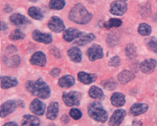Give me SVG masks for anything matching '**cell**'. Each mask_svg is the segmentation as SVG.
<instances>
[{
    "label": "cell",
    "mask_w": 157,
    "mask_h": 126,
    "mask_svg": "<svg viewBox=\"0 0 157 126\" xmlns=\"http://www.w3.org/2000/svg\"><path fill=\"white\" fill-rule=\"evenodd\" d=\"M25 88L32 95L37 96L40 99H47L50 96V88L42 79H38L36 81H28L25 85Z\"/></svg>",
    "instance_id": "cell-1"
},
{
    "label": "cell",
    "mask_w": 157,
    "mask_h": 126,
    "mask_svg": "<svg viewBox=\"0 0 157 126\" xmlns=\"http://www.w3.org/2000/svg\"><path fill=\"white\" fill-rule=\"evenodd\" d=\"M69 18L71 21H73L74 23L80 24V25H85L89 23L91 18L92 14L88 11V10L86 9L82 4L78 3L76 4L72 10L69 13Z\"/></svg>",
    "instance_id": "cell-2"
},
{
    "label": "cell",
    "mask_w": 157,
    "mask_h": 126,
    "mask_svg": "<svg viewBox=\"0 0 157 126\" xmlns=\"http://www.w3.org/2000/svg\"><path fill=\"white\" fill-rule=\"evenodd\" d=\"M88 113L91 119L99 122H105L108 118L107 112L99 102H93L89 105Z\"/></svg>",
    "instance_id": "cell-3"
},
{
    "label": "cell",
    "mask_w": 157,
    "mask_h": 126,
    "mask_svg": "<svg viewBox=\"0 0 157 126\" xmlns=\"http://www.w3.org/2000/svg\"><path fill=\"white\" fill-rule=\"evenodd\" d=\"M62 100L67 106L79 105L81 101V94L77 91L64 92L62 94Z\"/></svg>",
    "instance_id": "cell-4"
},
{
    "label": "cell",
    "mask_w": 157,
    "mask_h": 126,
    "mask_svg": "<svg viewBox=\"0 0 157 126\" xmlns=\"http://www.w3.org/2000/svg\"><path fill=\"white\" fill-rule=\"evenodd\" d=\"M19 106H23V104L21 103V101H8L1 105L0 116H1V118H4L8 116L9 114L12 113V112Z\"/></svg>",
    "instance_id": "cell-5"
},
{
    "label": "cell",
    "mask_w": 157,
    "mask_h": 126,
    "mask_svg": "<svg viewBox=\"0 0 157 126\" xmlns=\"http://www.w3.org/2000/svg\"><path fill=\"white\" fill-rule=\"evenodd\" d=\"M48 27L50 29V30H52L53 32L59 33V32H62L64 30L65 25H64V23L62 22V20L59 17L53 16L48 22Z\"/></svg>",
    "instance_id": "cell-6"
},
{
    "label": "cell",
    "mask_w": 157,
    "mask_h": 126,
    "mask_svg": "<svg viewBox=\"0 0 157 126\" xmlns=\"http://www.w3.org/2000/svg\"><path fill=\"white\" fill-rule=\"evenodd\" d=\"M127 10V4L123 1L118 0V1H114L110 5V12L114 15H122Z\"/></svg>",
    "instance_id": "cell-7"
},
{
    "label": "cell",
    "mask_w": 157,
    "mask_h": 126,
    "mask_svg": "<svg viewBox=\"0 0 157 126\" xmlns=\"http://www.w3.org/2000/svg\"><path fill=\"white\" fill-rule=\"evenodd\" d=\"M87 55H88V58L90 61H94L99 59H102L104 55V53H103V49L101 46L98 44H93L92 46H90L88 49Z\"/></svg>",
    "instance_id": "cell-8"
},
{
    "label": "cell",
    "mask_w": 157,
    "mask_h": 126,
    "mask_svg": "<svg viewBox=\"0 0 157 126\" xmlns=\"http://www.w3.org/2000/svg\"><path fill=\"white\" fill-rule=\"evenodd\" d=\"M126 116V112L123 109H118L113 113L112 117L109 120L110 126H120L122 120Z\"/></svg>",
    "instance_id": "cell-9"
},
{
    "label": "cell",
    "mask_w": 157,
    "mask_h": 126,
    "mask_svg": "<svg viewBox=\"0 0 157 126\" xmlns=\"http://www.w3.org/2000/svg\"><path fill=\"white\" fill-rule=\"evenodd\" d=\"M45 105L42 103L41 101L35 99L31 102L30 105H29V109L32 112L33 114L37 115V116H41L44 114L45 112Z\"/></svg>",
    "instance_id": "cell-10"
},
{
    "label": "cell",
    "mask_w": 157,
    "mask_h": 126,
    "mask_svg": "<svg viewBox=\"0 0 157 126\" xmlns=\"http://www.w3.org/2000/svg\"><path fill=\"white\" fill-rule=\"evenodd\" d=\"M32 38L34 40L38 41V43H41L44 44H49L52 43L53 38L50 34L47 33H42L39 30H34L32 33Z\"/></svg>",
    "instance_id": "cell-11"
},
{
    "label": "cell",
    "mask_w": 157,
    "mask_h": 126,
    "mask_svg": "<svg viewBox=\"0 0 157 126\" xmlns=\"http://www.w3.org/2000/svg\"><path fill=\"white\" fill-rule=\"evenodd\" d=\"M30 63L36 66L44 67L46 63V57L42 52H36L30 58Z\"/></svg>",
    "instance_id": "cell-12"
},
{
    "label": "cell",
    "mask_w": 157,
    "mask_h": 126,
    "mask_svg": "<svg viewBox=\"0 0 157 126\" xmlns=\"http://www.w3.org/2000/svg\"><path fill=\"white\" fill-rule=\"evenodd\" d=\"M156 64H157L156 60H154L152 59H146L140 64V70L144 74H151L154 71Z\"/></svg>",
    "instance_id": "cell-13"
},
{
    "label": "cell",
    "mask_w": 157,
    "mask_h": 126,
    "mask_svg": "<svg viewBox=\"0 0 157 126\" xmlns=\"http://www.w3.org/2000/svg\"><path fill=\"white\" fill-rule=\"evenodd\" d=\"M149 105L147 104H135L130 108V114L132 116H139L141 114H144L148 111Z\"/></svg>",
    "instance_id": "cell-14"
},
{
    "label": "cell",
    "mask_w": 157,
    "mask_h": 126,
    "mask_svg": "<svg viewBox=\"0 0 157 126\" xmlns=\"http://www.w3.org/2000/svg\"><path fill=\"white\" fill-rule=\"evenodd\" d=\"M81 32L76 29H74V27H71V29L65 30L64 34H63V39L64 40L68 41V43H71V41H73L74 40H76L79 36H80Z\"/></svg>",
    "instance_id": "cell-15"
},
{
    "label": "cell",
    "mask_w": 157,
    "mask_h": 126,
    "mask_svg": "<svg viewBox=\"0 0 157 126\" xmlns=\"http://www.w3.org/2000/svg\"><path fill=\"white\" fill-rule=\"evenodd\" d=\"M95 39V35L92 33H83L81 32L80 36L76 39L75 44L77 45H86L89 43H90L91 40H93Z\"/></svg>",
    "instance_id": "cell-16"
},
{
    "label": "cell",
    "mask_w": 157,
    "mask_h": 126,
    "mask_svg": "<svg viewBox=\"0 0 157 126\" xmlns=\"http://www.w3.org/2000/svg\"><path fill=\"white\" fill-rule=\"evenodd\" d=\"M59 114V104L53 102L49 105V106L47 107V112H46V118L48 120H55Z\"/></svg>",
    "instance_id": "cell-17"
},
{
    "label": "cell",
    "mask_w": 157,
    "mask_h": 126,
    "mask_svg": "<svg viewBox=\"0 0 157 126\" xmlns=\"http://www.w3.org/2000/svg\"><path fill=\"white\" fill-rule=\"evenodd\" d=\"M68 55H69V58L70 59L74 61V62H80L81 59H82V54H81V51L79 48L77 47H72V48H70L67 52Z\"/></svg>",
    "instance_id": "cell-18"
},
{
    "label": "cell",
    "mask_w": 157,
    "mask_h": 126,
    "mask_svg": "<svg viewBox=\"0 0 157 126\" xmlns=\"http://www.w3.org/2000/svg\"><path fill=\"white\" fill-rule=\"evenodd\" d=\"M10 22L15 25H25L26 24H29V20H27L26 17H25L22 14H19V13H15V14H12L10 17Z\"/></svg>",
    "instance_id": "cell-19"
},
{
    "label": "cell",
    "mask_w": 157,
    "mask_h": 126,
    "mask_svg": "<svg viewBox=\"0 0 157 126\" xmlns=\"http://www.w3.org/2000/svg\"><path fill=\"white\" fill-rule=\"evenodd\" d=\"M111 103L114 106L121 107L125 104V96L122 93L116 92L111 96Z\"/></svg>",
    "instance_id": "cell-20"
},
{
    "label": "cell",
    "mask_w": 157,
    "mask_h": 126,
    "mask_svg": "<svg viewBox=\"0 0 157 126\" xmlns=\"http://www.w3.org/2000/svg\"><path fill=\"white\" fill-rule=\"evenodd\" d=\"M134 78H135V74L132 71H128V70H125V71L121 72L118 75V80L121 84H126L129 81L133 80Z\"/></svg>",
    "instance_id": "cell-21"
},
{
    "label": "cell",
    "mask_w": 157,
    "mask_h": 126,
    "mask_svg": "<svg viewBox=\"0 0 157 126\" xmlns=\"http://www.w3.org/2000/svg\"><path fill=\"white\" fill-rule=\"evenodd\" d=\"M17 84H18V81L15 78L9 77V76L1 77V88L4 90L15 87V86H17Z\"/></svg>",
    "instance_id": "cell-22"
},
{
    "label": "cell",
    "mask_w": 157,
    "mask_h": 126,
    "mask_svg": "<svg viewBox=\"0 0 157 126\" xmlns=\"http://www.w3.org/2000/svg\"><path fill=\"white\" fill-rule=\"evenodd\" d=\"M96 75L92 74H87L84 72H80L78 74V79L80 82H82L83 84H86V85H89V84H91L92 82H94L96 80Z\"/></svg>",
    "instance_id": "cell-23"
},
{
    "label": "cell",
    "mask_w": 157,
    "mask_h": 126,
    "mask_svg": "<svg viewBox=\"0 0 157 126\" xmlns=\"http://www.w3.org/2000/svg\"><path fill=\"white\" fill-rule=\"evenodd\" d=\"M40 121L35 116L25 115L23 119L22 126H40Z\"/></svg>",
    "instance_id": "cell-24"
},
{
    "label": "cell",
    "mask_w": 157,
    "mask_h": 126,
    "mask_svg": "<svg viewBox=\"0 0 157 126\" xmlns=\"http://www.w3.org/2000/svg\"><path fill=\"white\" fill-rule=\"evenodd\" d=\"M75 78L72 75H65L59 80V86L60 88H71L75 85Z\"/></svg>",
    "instance_id": "cell-25"
},
{
    "label": "cell",
    "mask_w": 157,
    "mask_h": 126,
    "mask_svg": "<svg viewBox=\"0 0 157 126\" xmlns=\"http://www.w3.org/2000/svg\"><path fill=\"white\" fill-rule=\"evenodd\" d=\"M89 95L93 98V99H97V100H102L104 98V92L103 90L95 86H92L90 90H89Z\"/></svg>",
    "instance_id": "cell-26"
},
{
    "label": "cell",
    "mask_w": 157,
    "mask_h": 126,
    "mask_svg": "<svg viewBox=\"0 0 157 126\" xmlns=\"http://www.w3.org/2000/svg\"><path fill=\"white\" fill-rule=\"evenodd\" d=\"M28 14L35 20H41L44 18V14H42L41 10L37 7H31L28 9Z\"/></svg>",
    "instance_id": "cell-27"
},
{
    "label": "cell",
    "mask_w": 157,
    "mask_h": 126,
    "mask_svg": "<svg viewBox=\"0 0 157 126\" xmlns=\"http://www.w3.org/2000/svg\"><path fill=\"white\" fill-rule=\"evenodd\" d=\"M5 60V63L7 66H10V67H17L19 64H20V58L18 57V55H12V57H10L9 59H4Z\"/></svg>",
    "instance_id": "cell-28"
},
{
    "label": "cell",
    "mask_w": 157,
    "mask_h": 126,
    "mask_svg": "<svg viewBox=\"0 0 157 126\" xmlns=\"http://www.w3.org/2000/svg\"><path fill=\"white\" fill-rule=\"evenodd\" d=\"M65 6L64 0H51L49 3V7L52 10H61Z\"/></svg>",
    "instance_id": "cell-29"
},
{
    "label": "cell",
    "mask_w": 157,
    "mask_h": 126,
    "mask_svg": "<svg viewBox=\"0 0 157 126\" xmlns=\"http://www.w3.org/2000/svg\"><path fill=\"white\" fill-rule=\"evenodd\" d=\"M138 32L142 36H149L151 32V27L148 24H141L138 27Z\"/></svg>",
    "instance_id": "cell-30"
},
{
    "label": "cell",
    "mask_w": 157,
    "mask_h": 126,
    "mask_svg": "<svg viewBox=\"0 0 157 126\" xmlns=\"http://www.w3.org/2000/svg\"><path fill=\"white\" fill-rule=\"evenodd\" d=\"M125 54L128 58H130V59H134L136 58V48L134 44H128L125 48Z\"/></svg>",
    "instance_id": "cell-31"
},
{
    "label": "cell",
    "mask_w": 157,
    "mask_h": 126,
    "mask_svg": "<svg viewBox=\"0 0 157 126\" xmlns=\"http://www.w3.org/2000/svg\"><path fill=\"white\" fill-rule=\"evenodd\" d=\"M122 24L121 20L120 19H116V18H111L107 23L105 24V29H112V27H119L121 26Z\"/></svg>",
    "instance_id": "cell-32"
},
{
    "label": "cell",
    "mask_w": 157,
    "mask_h": 126,
    "mask_svg": "<svg viewBox=\"0 0 157 126\" xmlns=\"http://www.w3.org/2000/svg\"><path fill=\"white\" fill-rule=\"evenodd\" d=\"M24 38H25V34L19 29L13 30L10 35V39L11 40H23Z\"/></svg>",
    "instance_id": "cell-33"
},
{
    "label": "cell",
    "mask_w": 157,
    "mask_h": 126,
    "mask_svg": "<svg viewBox=\"0 0 157 126\" xmlns=\"http://www.w3.org/2000/svg\"><path fill=\"white\" fill-rule=\"evenodd\" d=\"M102 85L104 86V88H105L107 90H114L116 88V83L114 82L112 79H107V80L103 81Z\"/></svg>",
    "instance_id": "cell-34"
},
{
    "label": "cell",
    "mask_w": 157,
    "mask_h": 126,
    "mask_svg": "<svg viewBox=\"0 0 157 126\" xmlns=\"http://www.w3.org/2000/svg\"><path fill=\"white\" fill-rule=\"evenodd\" d=\"M70 116L72 117L74 120H79L82 117V113H81V111L79 109L73 108V109H71V111H70Z\"/></svg>",
    "instance_id": "cell-35"
},
{
    "label": "cell",
    "mask_w": 157,
    "mask_h": 126,
    "mask_svg": "<svg viewBox=\"0 0 157 126\" xmlns=\"http://www.w3.org/2000/svg\"><path fill=\"white\" fill-rule=\"evenodd\" d=\"M148 47L150 48V50L157 53V39L156 38H151L149 43H148Z\"/></svg>",
    "instance_id": "cell-36"
},
{
    "label": "cell",
    "mask_w": 157,
    "mask_h": 126,
    "mask_svg": "<svg viewBox=\"0 0 157 126\" xmlns=\"http://www.w3.org/2000/svg\"><path fill=\"white\" fill-rule=\"evenodd\" d=\"M121 64V59L119 57H113L110 60H109V65L112 67H117Z\"/></svg>",
    "instance_id": "cell-37"
},
{
    "label": "cell",
    "mask_w": 157,
    "mask_h": 126,
    "mask_svg": "<svg viewBox=\"0 0 157 126\" xmlns=\"http://www.w3.org/2000/svg\"><path fill=\"white\" fill-rule=\"evenodd\" d=\"M51 75L54 76V77H56V76H59V74H60V69L59 68H54L51 70V72H50Z\"/></svg>",
    "instance_id": "cell-38"
},
{
    "label": "cell",
    "mask_w": 157,
    "mask_h": 126,
    "mask_svg": "<svg viewBox=\"0 0 157 126\" xmlns=\"http://www.w3.org/2000/svg\"><path fill=\"white\" fill-rule=\"evenodd\" d=\"M3 126H18L15 122H13V121H10V122H8L6 124H4Z\"/></svg>",
    "instance_id": "cell-39"
},
{
    "label": "cell",
    "mask_w": 157,
    "mask_h": 126,
    "mask_svg": "<svg viewBox=\"0 0 157 126\" xmlns=\"http://www.w3.org/2000/svg\"><path fill=\"white\" fill-rule=\"evenodd\" d=\"M7 29H8L7 25L4 22H1V30H6Z\"/></svg>",
    "instance_id": "cell-40"
},
{
    "label": "cell",
    "mask_w": 157,
    "mask_h": 126,
    "mask_svg": "<svg viewBox=\"0 0 157 126\" xmlns=\"http://www.w3.org/2000/svg\"><path fill=\"white\" fill-rule=\"evenodd\" d=\"M133 125H134V126H137V125H142V123H141V121L134 120V121H133Z\"/></svg>",
    "instance_id": "cell-41"
},
{
    "label": "cell",
    "mask_w": 157,
    "mask_h": 126,
    "mask_svg": "<svg viewBox=\"0 0 157 126\" xmlns=\"http://www.w3.org/2000/svg\"><path fill=\"white\" fill-rule=\"evenodd\" d=\"M28 1H31V2H37L38 0H28Z\"/></svg>",
    "instance_id": "cell-42"
},
{
    "label": "cell",
    "mask_w": 157,
    "mask_h": 126,
    "mask_svg": "<svg viewBox=\"0 0 157 126\" xmlns=\"http://www.w3.org/2000/svg\"><path fill=\"white\" fill-rule=\"evenodd\" d=\"M121 1H126V0H121Z\"/></svg>",
    "instance_id": "cell-43"
},
{
    "label": "cell",
    "mask_w": 157,
    "mask_h": 126,
    "mask_svg": "<svg viewBox=\"0 0 157 126\" xmlns=\"http://www.w3.org/2000/svg\"><path fill=\"white\" fill-rule=\"evenodd\" d=\"M156 1H157V0H156Z\"/></svg>",
    "instance_id": "cell-44"
}]
</instances>
